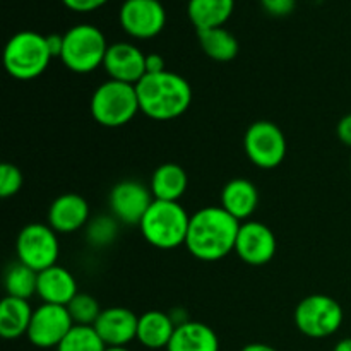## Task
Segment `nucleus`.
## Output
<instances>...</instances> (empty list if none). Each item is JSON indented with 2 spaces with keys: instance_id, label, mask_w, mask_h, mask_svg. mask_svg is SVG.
<instances>
[{
  "instance_id": "a211bd4d",
  "label": "nucleus",
  "mask_w": 351,
  "mask_h": 351,
  "mask_svg": "<svg viewBox=\"0 0 351 351\" xmlns=\"http://www.w3.org/2000/svg\"><path fill=\"white\" fill-rule=\"evenodd\" d=\"M259 206V191L247 178H233L221 191V208L239 221L250 218Z\"/></svg>"
},
{
  "instance_id": "4be33fe9",
  "label": "nucleus",
  "mask_w": 351,
  "mask_h": 351,
  "mask_svg": "<svg viewBox=\"0 0 351 351\" xmlns=\"http://www.w3.org/2000/svg\"><path fill=\"white\" fill-rule=\"evenodd\" d=\"M235 0H189L187 16L197 31L223 27L232 17Z\"/></svg>"
},
{
  "instance_id": "20e7f679",
  "label": "nucleus",
  "mask_w": 351,
  "mask_h": 351,
  "mask_svg": "<svg viewBox=\"0 0 351 351\" xmlns=\"http://www.w3.org/2000/svg\"><path fill=\"white\" fill-rule=\"evenodd\" d=\"M47 36L36 31H19L3 48V67L17 81H31L47 71L51 60Z\"/></svg>"
},
{
  "instance_id": "39448f33",
  "label": "nucleus",
  "mask_w": 351,
  "mask_h": 351,
  "mask_svg": "<svg viewBox=\"0 0 351 351\" xmlns=\"http://www.w3.org/2000/svg\"><path fill=\"white\" fill-rule=\"evenodd\" d=\"M89 110L99 125L108 129L127 125L141 112L136 86L113 79L103 82L93 93Z\"/></svg>"
},
{
  "instance_id": "dca6fc26",
  "label": "nucleus",
  "mask_w": 351,
  "mask_h": 351,
  "mask_svg": "<svg viewBox=\"0 0 351 351\" xmlns=\"http://www.w3.org/2000/svg\"><path fill=\"white\" fill-rule=\"evenodd\" d=\"M89 219V204L79 194H62L48 209V225L57 233L79 232Z\"/></svg>"
},
{
  "instance_id": "473e14b6",
  "label": "nucleus",
  "mask_w": 351,
  "mask_h": 351,
  "mask_svg": "<svg viewBox=\"0 0 351 351\" xmlns=\"http://www.w3.org/2000/svg\"><path fill=\"white\" fill-rule=\"evenodd\" d=\"M165 71H167V67H165V58L161 55H146V74H160Z\"/></svg>"
},
{
  "instance_id": "72a5a7b5",
  "label": "nucleus",
  "mask_w": 351,
  "mask_h": 351,
  "mask_svg": "<svg viewBox=\"0 0 351 351\" xmlns=\"http://www.w3.org/2000/svg\"><path fill=\"white\" fill-rule=\"evenodd\" d=\"M47 43L48 48H50L51 57L60 58L62 48H64V34H48Z\"/></svg>"
},
{
  "instance_id": "f3484780",
  "label": "nucleus",
  "mask_w": 351,
  "mask_h": 351,
  "mask_svg": "<svg viewBox=\"0 0 351 351\" xmlns=\"http://www.w3.org/2000/svg\"><path fill=\"white\" fill-rule=\"evenodd\" d=\"M36 295L43 304L64 305L67 307L77 295V283L74 276L62 266H51L38 273Z\"/></svg>"
},
{
  "instance_id": "412c9836",
  "label": "nucleus",
  "mask_w": 351,
  "mask_h": 351,
  "mask_svg": "<svg viewBox=\"0 0 351 351\" xmlns=\"http://www.w3.org/2000/svg\"><path fill=\"white\" fill-rule=\"evenodd\" d=\"M189 185L187 173L177 163H163L154 170L151 177V194L156 201L178 202Z\"/></svg>"
},
{
  "instance_id": "a878e982",
  "label": "nucleus",
  "mask_w": 351,
  "mask_h": 351,
  "mask_svg": "<svg viewBox=\"0 0 351 351\" xmlns=\"http://www.w3.org/2000/svg\"><path fill=\"white\" fill-rule=\"evenodd\" d=\"M106 345L93 326H74L57 351H105Z\"/></svg>"
},
{
  "instance_id": "4468645a",
  "label": "nucleus",
  "mask_w": 351,
  "mask_h": 351,
  "mask_svg": "<svg viewBox=\"0 0 351 351\" xmlns=\"http://www.w3.org/2000/svg\"><path fill=\"white\" fill-rule=\"evenodd\" d=\"M103 69L113 81L136 86L146 75V55L136 45L119 41L106 50Z\"/></svg>"
},
{
  "instance_id": "f257e3e1",
  "label": "nucleus",
  "mask_w": 351,
  "mask_h": 351,
  "mask_svg": "<svg viewBox=\"0 0 351 351\" xmlns=\"http://www.w3.org/2000/svg\"><path fill=\"white\" fill-rule=\"evenodd\" d=\"M240 225L221 206L202 208L191 216L185 247L199 261H221L235 250Z\"/></svg>"
},
{
  "instance_id": "5701e85b",
  "label": "nucleus",
  "mask_w": 351,
  "mask_h": 351,
  "mask_svg": "<svg viewBox=\"0 0 351 351\" xmlns=\"http://www.w3.org/2000/svg\"><path fill=\"white\" fill-rule=\"evenodd\" d=\"M33 312L27 300L7 295L0 302V336L3 339H17L27 335Z\"/></svg>"
},
{
  "instance_id": "0eeeda50",
  "label": "nucleus",
  "mask_w": 351,
  "mask_h": 351,
  "mask_svg": "<svg viewBox=\"0 0 351 351\" xmlns=\"http://www.w3.org/2000/svg\"><path fill=\"white\" fill-rule=\"evenodd\" d=\"M343 307L329 295L305 297L295 308V326L307 338H329L343 324Z\"/></svg>"
},
{
  "instance_id": "7ed1b4c3",
  "label": "nucleus",
  "mask_w": 351,
  "mask_h": 351,
  "mask_svg": "<svg viewBox=\"0 0 351 351\" xmlns=\"http://www.w3.org/2000/svg\"><path fill=\"white\" fill-rule=\"evenodd\" d=\"M191 216L178 202L156 201L149 206L139 228L144 240L160 250L185 245Z\"/></svg>"
},
{
  "instance_id": "cd10ccee",
  "label": "nucleus",
  "mask_w": 351,
  "mask_h": 351,
  "mask_svg": "<svg viewBox=\"0 0 351 351\" xmlns=\"http://www.w3.org/2000/svg\"><path fill=\"white\" fill-rule=\"evenodd\" d=\"M117 235V221L110 216H98L88 226V240L95 247H105L113 242Z\"/></svg>"
},
{
  "instance_id": "b1692460",
  "label": "nucleus",
  "mask_w": 351,
  "mask_h": 351,
  "mask_svg": "<svg viewBox=\"0 0 351 351\" xmlns=\"http://www.w3.org/2000/svg\"><path fill=\"white\" fill-rule=\"evenodd\" d=\"M199 45L209 58L216 62H230L239 55V41L225 27L197 31Z\"/></svg>"
},
{
  "instance_id": "bb28decb",
  "label": "nucleus",
  "mask_w": 351,
  "mask_h": 351,
  "mask_svg": "<svg viewBox=\"0 0 351 351\" xmlns=\"http://www.w3.org/2000/svg\"><path fill=\"white\" fill-rule=\"evenodd\" d=\"M67 311L71 314L75 326H95L96 319L101 314L99 304L95 297L88 293H77L67 305Z\"/></svg>"
},
{
  "instance_id": "6e6552de",
  "label": "nucleus",
  "mask_w": 351,
  "mask_h": 351,
  "mask_svg": "<svg viewBox=\"0 0 351 351\" xmlns=\"http://www.w3.org/2000/svg\"><path fill=\"white\" fill-rule=\"evenodd\" d=\"M17 261L36 273L55 266L60 254L57 232L50 225L31 223L17 235Z\"/></svg>"
},
{
  "instance_id": "1a4fd4ad",
  "label": "nucleus",
  "mask_w": 351,
  "mask_h": 351,
  "mask_svg": "<svg viewBox=\"0 0 351 351\" xmlns=\"http://www.w3.org/2000/svg\"><path fill=\"white\" fill-rule=\"evenodd\" d=\"M243 149L257 168L273 170L280 167L287 156V137L274 122L259 120L247 129Z\"/></svg>"
},
{
  "instance_id": "393cba45",
  "label": "nucleus",
  "mask_w": 351,
  "mask_h": 351,
  "mask_svg": "<svg viewBox=\"0 0 351 351\" xmlns=\"http://www.w3.org/2000/svg\"><path fill=\"white\" fill-rule=\"evenodd\" d=\"M3 285H5V291L9 297L27 300V298L36 293L38 273L17 261V263L10 264L7 267L5 276H3Z\"/></svg>"
},
{
  "instance_id": "f03ea898",
  "label": "nucleus",
  "mask_w": 351,
  "mask_h": 351,
  "mask_svg": "<svg viewBox=\"0 0 351 351\" xmlns=\"http://www.w3.org/2000/svg\"><path fill=\"white\" fill-rule=\"evenodd\" d=\"M139 108L158 122L178 119L192 103V88L189 81L175 72L146 74L136 84Z\"/></svg>"
},
{
  "instance_id": "2f4dec72",
  "label": "nucleus",
  "mask_w": 351,
  "mask_h": 351,
  "mask_svg": "<svg viewBox=\"0 0 351 351\" xmlns=\"http://www.w3.org/2000/svg\"><path fill=\"white\" fill-rule=\"evenodd\" d=\"M336 134H338V139L341 141L345 146L351 147V113L343 117L338 122V127H336Z\"/></svg>"
},
{
  "instance_id": "aec40b11",
  "label": "nucleus",
  "mask_w": 351,
  "mask_h": 351,
  "mask_svg": "<svg viewBox=\"0 0 351 351\" xmlns=\"http://www.w3.org/2000/svg\"><path fill=\"white\" fill-rule=\"evenodd\" d=\"M177 326L171 321L170 314L161 311H149L139 315L137 324V341L149 350L167 348L171 341Z\"/></svg>"
},
{
  "instance_id": "c756f323",
  "label": "nucleus",
  "mask_w": 351,
  "mask_h": 351,
  "mask_svg": "<svg viewBox=\"0 0 351 351\" xmlns=\"http://www.w3.org/2000/svg\"><path fill=\"white\" fill-rule=\"evenodd\" d=\"M261 5L271 16L285 17L293 12L295 5H297V0H261Z\"/></svg>"
},
{
  "instance_id": "9d476101",
  "label": "nucleus",
  "mask_w": 351,
  "mask_h": 351,
  "mask_svg": "<svg viewBox=\"0 0 351 351\" xmlns=\"http://www.w3.org/2000/svg\"><path fill=\"white\" fill-rule=\"evenodd\" d=\"M122 29L136 40H151L165 29L167 10L160 0H125L119 10Z\"/></svg>"
},
{
  "instance_id": "2eb2a0df",
  "label": "nucleus",
  "mask_w": 351,
  "mask_h": 351,
  "mask_svg": "<svg viewBox=\"0 0 351 351\" xmlns=\"http://www.w3.org/2000/svg\"><path fill=\"white\" fill-rule=\"evenodd\" d=\"M137 324L139 317L132 311L125 307H110L103 308L93 328L106 346H127L137 339Z\"/></svg>"
},
{
  "instance_id": "7c9ffc66",
  "label": "nucleus",
  "mask_w": 351,
  "mask_h": 351,
  "mask_svg": "<svg viewBox=\"0 0 351 351\" xmlns=\"http://www.w3.org/2000/svg\"><path fill=\"white\" fill-rule=\"evenodd\" d=\"M60 2L74 12H93L105 5L108 0H60Z\"/></svg>"
},
{
  "instance_id": "4c0bfd02",
  "label": "nucleus",
  "mask_w": 351,
  "mask_h": 351,
  "mask_svg": "<svg viewBox=\"0 0 351 351\" xmlns=\"http://www.w3.org/2000/svg\"><path fill=\"white\" fill-rule=\"evenodd\" d=\"M350 170H351V160H350Z\"/></svg>"
},
{
  "instance_id": "c85d7f7f",
  "label": "nucleus",
  "mask_w": 351,
  "mask_h": 351,
  "mask_svg": "<svg viewBox=\"0 0 351 351\" xmlns=\"http://www.w3.org/2000/svg\"><path fill=\"white\" fill-rule=\"evenodd\" d=\"M23 187V173L12 163H2L0 167V195L3 199L12 197Z\"/></svg>"
},
{
  "instance_id": "c9c22d12",
  "label": "nucleus",
  "mask_w": 351,
  "mask_h": 351,
  "mask_svg": "<svg viewBox=\"0 0 351 351\" xmlns=\"http://www.w3.org/2000/svg\"><path fill=\"white\" fill-rule=\"evenodd\" d=\"M332 351H351V338L341 339V341L335 346V350Z\"/></svg>"
},
{
  "instance_id": "9b49d317",
  "label": "nucleus",
  "mask_w": 351,
  "mask_h": 351,
  "mask_svg": "<svg viewBox=\"0 0 351 351\" xmlns=\"http://www.w3.org/2000/svg\"><path fill=\"white\" fill-rule=\"evenodd\" d=\"M74 326L67 307L41 304L40 307L34 308L26 336L31 345L36 348H57Z\"/></svg>"
},
{
  "instance_id": "423d86ee",
  "label": "nucleus",
  "mask_w": 351,
  "mask_h": 351,
  "mask_svg": "<svg viewBox=\"0 0 351 351\" xmlns=\"http://www.w3.org/2000/svg\"><path fill=\"white\" fill-rule=\"evenodd\" d=\"M108 47L99 27L93 24H75L64 34L60 60L75 74H89L103 65Z\"/></svg>"
},
{
  "instance_id": "f8f14e48",
  "label": "nucleus",
  "mask_w": 351,
  "mask_h": 351,
  "mask_svg": "<svg viewBox=\"0 0 351 351\" xmlns=\"http://www.w3.org/2000/svg\"><path fill=\"white\" fill-rule=\"evenodd\" d=\"M153 201L154 197L151 194V189L136 180L119 182L110 191L108 197L113 218L129 226L141 225Z\"/></svg>"
},
{
  "instance_id": "e433bc0d",
  "label": "nucleus",
  "mask_w": 351,
  "mask_h": 351,
  "mask_svg": "<svg viewBox=\"0 0 351 351\" xmlns=\"http://www.w3.org/2000/svg\"><path fill=\"white\" fill-rule=\"evenodd\" d=\"M105 351H130L127 346H106Z\"/></svg>"
},
{
  "instance_id": "f704fd0d",
  "label": "nucleus",
  "mask_w": 351,
  "mask_h": 351,
  "mask_svg": "<svg viewBox=\"0 0 351 351\" xmlns=\"http://www.w3.org/2000/svg\"><path fill=\"white\" fill-rule=\"evenodd\" d=\"M240 351H278V350L269 345H264V343H250V345L243 346Z\"/></svg>"
},
{
  "instance_id": "6ab92c4d",
  "label": "nucleus",
  "mask_w": 351,
  "mask_h": 351,
  "mask_svg": "<svg viewBox=\"0 0 351 351\" xmlns=\"http://www.w3.org/2000/svg\"><path fill=\"white\" fill-rule=\"evenodd\" d=\"M167 351H219V339L204 322L189 321L175 329Z\"/></svg>"
},
{
  "instance_id": "ddd939ff",
  "label": "nucleus",
  "mask_w": 351,
  "mask_h": 351,
  "mask_svg": "<svg viewBox=\"0 0 351 351\" xmlns=\"http://www.w3.org/2000/svg\"><path fill=\"white\" fill-rule=\"evenodd\" d=\"M274 232L261 221H247L240 225L235 252L249 266H264L276 254Z\"/></svg>"
}]
</instances>
